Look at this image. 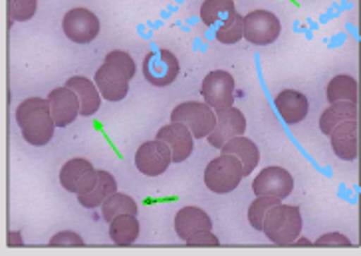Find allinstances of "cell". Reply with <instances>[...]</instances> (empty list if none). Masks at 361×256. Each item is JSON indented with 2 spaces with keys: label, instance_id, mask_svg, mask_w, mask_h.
I'll list each match as a JSON object with an SVG mask.
<instances>
[{
  "label": "cell",
  "instance_id": "cb8c5ba5",
  "mask_svg": "<svg viewBox=\"0 0 361 256\" xmlns=\"http://www.w3.org/2000/svg\"><path fill=\"white\" fill-rule=\"evenodd\" d=\"M139 236L137 214H117L109 223V238L117 246H131Z\"/></svg>",
  "mask_w": 361,
  "mask_h": 256
},
{
  "label": "cell",
  "instance_id": "4dcf8cb0",
  "mask_svg": "<svg viewBox=\"0 0 361 256\" xmlns=\"http://www.w3.org/2000/svg\"><path fill=\"white\" fill-rule=\"evenodd\" d=\"M312 246H345V248H350V246H353V243L345 235L328 233V235L319 236L316 243H312Z\"/></svg>",
  "mask_w": 361,
  "mask_h": 256
},
{
  "label": "cell",
  "instance_id": "ac0fdd59",
  "mask_svg": "<svg viewBox=\"0 0 361 256\" xmlns=\"http://www.w3.org/2000/svg\"><path fill=\"white\" fill-rule=\"evenodd\" d=\"M175 231L180 240H189L202 231H213V221L199 207H185L175 214Z\"/></svg>",
  "mask_w": 361,
  "mask_h": 256
},
{
  "label": "cell",
  "instance_id": "8992f818",
  "mask_svg": "<svg viewBox=\"0 0 361 256\" xmlns=\"http://www.w3.org/2000/svg\"><path fill=\"white\" fill-rule=\"evenodd\" d=\"M97 169L92 165V161L84 157H75V159L66 161L64 167L60 169V185L68 193L74 195H85L97 185Z\"/></svg>",
  "mask_w": 361,
  "mask_h": 256
},
{
  "label": "cell",
  "instance_id": "52a82bcc",
  "mask_svg": "<svg viewBox=\"0 0 361 256\" xmlns=\"http://www.w3.org/2000/svg\"><path fill=\"white\" fill-rule=\"evenodd\" d=\"M143 75L149 84L155 87H167L179 75V60L177 56L165 48L153 50L143 60Z\"/></svg>",
  "mask_w": 361,
  "mask_h": 256
},
{
  "label": "cell",
  "instance_id": "30bf717a",
  "mask_svg": "<svg viewBox=\"0 0 361 256\" xmlns=\"http://www.w3.org/2000/svg\"><path fill=\"white\" fill-rule=\"evenodd\" d=\"M234 92H236L234 78L224 70H214L202 80L201 94L204 102L213 107L214 111L233 106Z\"/></svg>",
  "mask_w": 361,
  "mask_h": 256
},
{
  "label": "cell",
  "instance_id": "ffe728a7",
  "mask_svg": "<svg viewBox=\"0 0 361 256\" xmlns=\"http://www.w3.org/2000/svg\"><path fill=\"white\" fill-rule=\"evenodd\" d=\"M236 14L238 12L234 8L233 0H204L201 6V20L211 30L233 24Z\"/></svg>",
  "mask_w": 361,
  "mask_h": 256
},
{
  "label": "cell",
  "instance_id": "44dd1931",
  "mask_svg": "<svg viewBox=\"0 0 361 256\" xmlns=\"http://www.w3.org/2000/svg\"><path fill=\"white\" fill-rule=\"evenodd\" d=\"M221 151L238 157V161H240L243 167H245V177H248V175L258 167V163H260V151H258V145H256L255 141L246 139L245 135L228 139L223 147H221Z\"/></svg>",
  "mask_w": 361,
  "mask_h": 256
},
{
  "label": "cell",
  "instance_id": "9a60e30c",
  "mask_svg": "<svg viewBox=\"0 0 361 256\" xmlns=\"http://www.w3.org/2000/svg\"><path fill=\"white\" fill-rule=\"evenodd\" d=\"M157 139H161L163 143H167L173 155V163H183L191 157L192 150H195V138L189 131L187 126L183 123H175L171 121L167 126L157 131Z\"/></svg>",
  "mask_w": 361,
  "mask_h": 256
},
{
  "label": "cell",
  "instance_id": "2e32d148",
  "mask_svg": "<svg viewBox=\"0 0 361 256\" xmlns=\"http://www.w3.org/2000/svg\"><path fill=\"white\" fill-rule=\"evenodd\" d=\"M274 106H276L280 118L284 119L288 126H296L300 121H304L310 111L308 97L296 90H282L274 97Z\"/></svg>",
  "mask_w": 361,
  "mask_h": 256
},
{
  "label": "cell",
  "instance_id": "6da1fadb",
  "mask_svg": "<svg viewBox=\"0 0 361 256\" xmlns=\"http://www.w3.org/2000/svg\"><path fill=\"white\" fill-rule=\"evenodd\" d=\"M16 123L22 131V138L34 147L48 145L56 131L50 102L46 97H28L16 107Z\"/></svg>",
  "mask_w": 361,
  "mask_h": 256
},
{
  "label": "cell",
  "instance_id": "603a6c76",
  "mask_svg": "<svg viewBox=\"0 0 361 256\" xmlns=\"http://www.w3.org/2000/svg\"><path fill=\"white\" fill-rule=\"evenodd\" d=\"M350 119H357V104H351V102H334L326 107L319 116V129L324 135H329V131L340 126L343 121H350Z\"/></svg>",
  "mask_w": 361,
  "mask_h": 256
},
{
  "label": "cell",
  "instance_id": "3957f363",
  "mask_svg": "<svg viewBox=\"0 0 361 256\" xmlns=\"http://www.w3.org/2000/svg\"><path fill=\"white\" fill-rule=\"evenodd\" d=\"M245 179V167L236 155L221 153L204 169V185L211 193L228 195Z\"/></svg>",
  "mask_w": 361,
  "mask_h": 256
},
{
  "label": "cell",
  "instance_id": "7a4b0ae2",
  "mask_svg": "<svg viewBox=\"0 0 361 256\" xmlns=\"http://www.w3.org/2000/svg\"><path fill=\"white\" fill-rule=\"evenodd\" d=\"M302 226L304 221L298 207L278 203L272 209H268L262 223V233L274 245L290 246L300 236Z\"/></svg>",
  "mask_w": 361,
  "mask_h": 256
},
{
  "label": "cell",
  "instance_id": "4fadbf2b",
  "mask_svg": "<svg viewBox=\"0 0 361 256\" xmlns=\"http://www.w3.org/2000/svg\"><path fill=\"white\" fill-rule=\"evenodd\" d=\"M252 191L256 197L268 195L284 201L294 191V179L284 167H266L258 173V177H255Z\"/></svg>",
  "mask_w": 361,
  "mask_h": 256
},
{
  "label": "cell",
  "instance_id": "5b68a950",
  "mask_svg": "<svg viewBox=\"0 0 361 256\" xmlns=\"http://www.w3.org/2000/svg\"><path fill=\"white\" fill-rule=\"evenodd\" d=\"M280 32H282V24L274 12L252 11L245 16L243 38L246 42L255 44V46H268V44L276 42Z\"/></svg>",
  "mask_w": 361,
  "mask_h": 256
},
{
  "label": "cell",
  "instance_id": "ba28073f",
  "mask_svg": "<svg viewBox=\"0 0 361 256\" xmlns=\"http://www.w3.org/2000/svg\"><path fill=\"white\" fill-rule=\"evenodd\" d=\"M131 80H133V75L129 74L128 70H123L121 66L109 62V60H104V66H99L96 78H94L99 94L107 102H121L128 96Z\"/></svg>",
  "mask_w": 361,
  "mask_h": 256
},
{
  "label": "cell",
  "instance_id": "7402d4cb",
  "mask_svg": "<svg viewBox=\"0 0 361 256\" xmlns=\"http://www.w3.org/2000/svg\"><path fill=\"white\" fill-rule=\"evenodd\" d=\"M97 175H99V179H97L96 187L90 193L78 197V201H80V205H82L84 209H97V207H102V205L106 203L107 199L117 191V181L111 173L99 169L97 171Z\"/></svg>",
  "mask_w": 361,
  "mask_h": 256
},
{
  "label": "cell",
  "instance_id": "277c9868",
  "mask_svg": "<svg viewBox=\"0 0 361 256\" xmlns=\"http://www.w3.org/2000/svg\"><path fill=\"white\" fill-rule=\"evenodd\" d=\"M171 121L187 126L192 138L207 139L216 123V111L207 102H185L171 111Z\"/></svg>",
  "mask_w": 361,
  "mask_h": 256
},
{
  "label": "cell",
  "instance_id": "d6a6232c",
  "mask_svg": "<svg viewBox=\"0 0 361 256\" xmlns=\"http://www.w3.org/2000/svg\"><path fill=\"white\" fill-rule=\"evenodd\" d=\"M8 238H11V243H8L11 246H22V245H24V240H22L20 233H11V235H8Z\"/></svg>",
  "mask_w": 361,
  "mask_h": 256
},
{
  "label": "cell",
  "instance_id": "f1b7e54d",
  "mask_svg": "<svg viewBox=\"0 0 361 256\" xmlns=\"http://www.w3.org/2000/svg\"><path fill=\"white\" fill-rule=\"evenodd\" d=\"M243 26H245V16L236 14V18H234L233 24L213 30L214 38H216L221 44L240 42V40H243Z\"/></svg>",
  "mask_w": 361,
  "mask_h": 256
},
{
  "label": "cell",
  "instance_id": "8fae6325",
  "mask_svg": "<svg viewBox=\"0 0 361 256\" xmlns=\"http://www.w3.org/2000/svg\"><path fill=\"white\" fill-rule=\"evenodd\" d=\"M64 34L75 44L94 42L99 34V18L87 8H72L62 20Z\"/></svg>",
  "mask_w": 361,
  "mask_h": 256
},
{
  "label": "cell",
  "instance_id": "9c48e42d",
  "mask_svg": "<svg viewBox=\"0 0 361 256\" xmlns=\"http://www.w3.org/2000/svg\"><path fill=\"white\" fill-rule=\"evenodd\" d=\"M171 163H173V155H171L169 145L157 138L143 143L135 153V167L147 177L163 175L169 169Z\"/></svg>",
  "mask_w": 361,
  "mask_h": 256
},
{
  "label": "cell",
  "instance_id": "d4e9b609",
  "mask_svg": "<svg viewBox=\"0 0 361 256\" xmlns=\"http://www.w3.org/2000/svg\"><path fill=\"white\" fill-rule=\"evenodd\" d=\"M326 99L329 104L334 102H351L357 104V82L351 75H336L328 84Z\"/></svg>",
  "mask_w": 361,
  "mask_h": 256
},
{
  "label": "cell",
  "instance_id": "e0dca14e",
  "mask_svg": "<svg viewBox=\"0 0 361 256\" xmlns=\"http://www.w3.org/2000/svg\"><path fill=\"white\" fill-rule=\"evenodd\" d=\"M331 150L343 161L357 159V119L343 121L329 131Z\"/></svg>",
  "mask_w": 361,
  "mask_h": 256
},
{
  "label": "cell",
  "instance_id": "484cf974",
  "mask_svg": "<svg viewBox=\"0 0 361 256\" xmlns=\"http://www.w3.org/2000/svg\"><path fill=\"white\" fill-rule=\"evenodd\" d=\"M117 214H137V203L129 195L116 191L102 205V217L106 223H111Z\"/></svg>",
  "mask_w": 361,
  "mask_h": 256
},
{
  "label": "cell",
  "instance_id": "4316f807",
  "mask_svg": "<svg viewBox=\"0 0 361 256\" xmlns=\"http://www.w3.org/2000/svg\"><path fill=\"white\" fill-rule=\"evenodd\" d=\"M278 203H282L278 197H268V195H260L250 203V207H248V221H250L255 231H262V223H264L268 209H272Z\"/></svg>",
  "mask_w": 361,
  "mask_h": 256
},
{
  "label": "cell",
  "instance_id": "83f0119b",
  "mask_svg": "<svg viewBox=\"0 0 361 256\" xmlns=\"http://www.w3.org/2000/svg\"><path fill=\"white\" fill-rule=\"evenodd\" d=\"M38 8V0H8L11 22H28L34 18Z\"/></svg>",
  "mask_w": 361,
  "mask_h": 256
},
{
  "label": "cell",
  "instance_id": "5bb4252c",
  "mask_svg": "<svg viewBox=\"0 0 361 256\" xmlns=\"http://www.w3.org/2000/svg\"><path fill=\"white\" fill-rule=\"evenodd\" d=\"M50 109H52V118L56 121V128H66L70 123H74L75 118L80 116V97L72 87L62 85L50 92L48 96Z\"/></svg>",
  "mask_w": 361,
  "mask_h": 256
},
{
  "label": "cell",
  "instance_id": "7c38bea8",
  "mask_svg": "<svg viewBox=\"0 0 361 256\" xmlns=\"http://www.w3.org/2000/svg\"><path fill=\"white\" fill-rule=\"evenodd\" d=\"M246 131V118L245 114L236 107H224L216 109V123L214 129L209 133V145H213L216 150H221L228 139L245 135Z\"/></svg>",
  "mask_w": 361,
  "mask_h": 256
},
{
  "label": "cell",
  "instance_id": "d6986e66",
  "mask_svg": "<svg viewBox=\"0 0 361 256\" xmlns=\"http://www.w3.org/2000/svg\"><path fill=\"white\" fill-rule=\"evenodd\" d=\"M66 85L72 87L80 97V106H82L80 116L92 118L94 114H97V109L102 106V94H99L97 85L92 80H87L84 75H74V78H70L66 82Z\"/></svg>",
  "mask_w": 361,
  "mask_h": 256
},
{
  "label": "cell",
  "instance_id": "f546056e",
  "mask_svg": "<svg viewBox=\"0 0 361 256\" xmlns=\"http://www.w3.org/2000/svg\"><path fill=\"white\" fill-rule=\"evenodd\" d=\"M50 246H78V248H82V246H85V243L78 233L64 231V233H58L50 238Z\"/></svg>",
  "mask_w": 361,
  "mask_h": 256
},
{
  "label": "cell",
  "instance_id": "836d02e7",
  "mask_svg": "<svg viewBox=\"0 0 361 256\" xmlns=\"http://www.w3.org/2000/svg\"><path fill=\"white\" fill-rule=\"evenodd\" d=\"M292 246H312V243H310L308 238H296V240L292 243Z\"/></svg>",
  "mask_w": 361,
  "mask_h": 256
},
{
  "label": "cell",
  "instance_id": "1f68e13d",
  "mask_svg": "<svg viewBox=\"0 0 361 256\" xmlns=\"http://www.w3.org/2000/svg\"><path fill=\"white\" fill-rule=\"evenodd\" d=\"M189 246H219V238L213 235V231H202V233H197L192 235L189 240H187Z\"/></svg>",
  "mask_w": 361,
  "mask_h": 256
}]
</instances>
